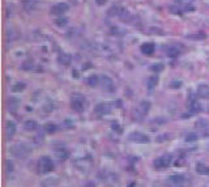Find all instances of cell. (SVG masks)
<instances>
[{
	"instance_id": "cell-13",
	"label": "cell",
	"mask_w": 209,
	"mask_h": 187,
	"mask_svg": "<svg viewBox=\"0 0 209 187\" xmlns=\"http://www.w3.org/2000/svg\"><path fill=\"white\" fill-rule=\"evenodd\" d=\"M195 170L197 174H200V175H209V166H206L205 163H196L195 166Z\"/></svg>"
},
{
	"instance_id": "cell-31",
	"label": "cell",
	"mask_w": 209,
	"mask_h": 187,
	"mask_svg": "<svg viewBox=\"0 0 209 187\" xmlns=\"http://www.w3.org/2000/svg\"><path fill=\"white\" fill-rule=\"evenodd\" d=\"M182 85H183V82L180 81V80H176V81H171V82H170V88H171V89H179Z\"/></svg>"
},
{
	"instance_id": "cell-43",
	"label": "cell",
	"mask_w": 209,
	"mask_h": 187,
	"mask_svg": "<svg viewBox=\"0 0 209 187\" xmlns=\"http://www.w3.org/2000/svg\"><path fill=\"white\" fill-rule=\"evenodd\" d=\"M178 1H184V3H191L192 0H178Z\"/></svg>"
},
{
	"instance_id": "cell-37",
	"label": "cell",
	"mask_w": 209,
	"mask_h": 187,
	"mask_svg": "<svg viewBox=\"0 0 209 187\" xmlns=\"http://www.w3.org/2000/svg\"><path fill=\"white\" fill-rule=\"evenodd\" d=\"M7 168H8V171H12L13 170V162H12V161H9V160L7 161Z\"/></svg>"
},
{
	"instance_id": "cell-22",
	"label": "cell",
	"mask_w": 209,
	"mask_h": 187,
	"mask_svg": "<svg viewBox=\"0 0 209 187\" xmlns=\"http://www.w3.org/2000/svg\"><path fill=\"white\" fill-rule=\"evenodd\" d=\"M43 130L47 132V134H54L55 131H56V124L55 123H51V122H48V123H46L43 126Z\"/></svg>"
},
{
	"instance_id": "cell-12",
	"label": "cell",
	"mask_w": 209,
	"mask_h": 187,
	"mask_svg": "<svg viewBox=\"0 0 209 187\" xmlns=\"http://www.w3.org/2000/svg\"><path fill=\"white\" fill-rule=\"evenodd\" d=\"M18 106H20V100H18V98L10 97L9 100H8V110H9L10 113H16Z\"/></svg>"
},
{
	"instance_id": "cell-32",
	"label": "cell",
	"mask_w": 209,
	"mask_h": 187,
	"mask_svg": "<svg viewBox=\"0 0 209 187\" xmlns=\"http://www.w3.org/2000/svg\"><path fill=\"white\" fill-rule=\"evenodd\" d=\"M68 20L67 19H56L55 20V24L57 25V26H64V25H67Z\"/></svg>"
},
{
	"instance_id": "cell-39",
	"label": "cell",
	"mask_w": 209,
	"mask_h": 187,
	"mask_svg": "<svg viewBox=\"0 0 209 187\" xmlns=\"http://www.w3.org/2000/svg\"><path fill=\"white\" fill-rule=\"evenodd\" d=\"M182 118H183V119H188V118H191V113H190V114H183Z\"/></svg>"
},
{
	"instance_id": "cell-7",
	"label": "cell",
	"mask_w": 209,
	"mask_h": 187,
	"mask_svg": "<svg viewBox=\"0 0 209 187\" xmlns=\"http://www.w3.org/2000/svg\"><path fill=\"white\" fill-rule=\"evenodd\" d=\"M68 9H69V6H68L67 3H57L50 9V13L55 15V16H62L63 13H65V12L68 11Z\"/></svg>"
},
{
	"instance_id": "cell-23",
	"label": "cell",
	"mask_w": 209,
	"mask_h": 187,
	"mask_svg": "<svg viewBox=\"0 0 209 187\" xmlns=\"http://www.w3.org/2000/svg\"><path fill=\"white\" fill-rule=\"evenodd\" d=\"M197 139H199V135L196 134V132H188V134L185 135V137H184V140H185L187 143L197 141Z\"/></svg>"
},
{
	"instance_id": "cell-4",
	"label": "cell",
	"mask_w": 209,
	"mask_h": 187,
	"mask_svg": "<svg viewBox=\"0 0 209 187\" xmlns=\"http://www.w3.org/2000/svg\"><path fill=\"white\" fill-rule=\"evenodd\" d=\"M171 162H172V156L171 154H165V156H162V157L156 158L153 165L157 170H161V169L169 168V166L171 165Z\"/></svg>"
},
{
	"instance_id": "cell-34",
	"label": "cell",
	"mask_w": 209,
	"mask_h": 187,
	"mask_svg": "<svg viewBox=\"0 0 209 187\" xmlns=\"http://www.w3.org/2000/svg\"><path fill=\"white\" fill-rule=\"evenodd\" d=\"M196 127H199V128H208V123L205 121H199L196 122Z\"/></svg>"
},
{
	"instance_id": "cell-11",
	"label": "cell",
	"mask_w": 209,
	"mask_h": 187,
	"mask_svg": "<svg viewBox=\"0 0 209 187\" xmlns=\"http://www.w3.org/2000/svg\"><path fill=\"white\" fill-rule=\"evenodd\" d=\"M154 50H156V46H154L152 42L144 43V45L141 46V53H143V54H145V55H148V56L153 55Z\"/></svg>"
},
{
	"instance_id": "cell-42",
	"label": "cell",
	"mask_w": 209,
	"mask_h": 187,
	"mask_svg": "<svg viewBox=\"0 0 209 187\" xmlns=\"http://www.w3.org/2000/svg\"><path fill=\"white\" fill-rule=\"evenodd\" d=\"M204 136H209V127H208L206 131H204Z\"/></svg>"
},
{
	"instance_id": "cell-27",
	"label": "cell",
	"mask_w": 209,
	"mask_h": 187,
	"mask_svg": "<svg viewBox=\"0 0 209 187\" xmlns=\"http://www.w3.org/2000/svg\"><path fill=\"white\" fill-rule=\"evenodd\" d=\"M33 67H34L33 62H31V60H26V62H24V64L21 66V68H22L24 71H30Z\"/></svg>"
},
{
	"instance_id": "cell-26",
	"label": "cell",
	"mask_w": 209,
	"mask_h": 187,
	"mask_svg": "<svg viewBox=\"0 0 209 187\" xmlns=\"http://www.w3.org/2000/svg\"><path fill=\"white\" fill-rule=\"evenodd\" d=\"M188 38H191V39H205L206 38V34L203 32L197 33V34H192V35H188Z\"/></svg>"
},
{
	"instance_id": "cell-19",
	"label": "cell",
	"mask_w": 209,
	"mask_h": 187,
	"mask_svg": "<svg viewBox=\"0 0 209 187\" xmlns=\"http://www.w3.org/2000/svg\"><path fill=\"white\" fill-rule=\"evenodd\" d=\"M99 81H101V79H99L97 75H91V76H89L88 79H86V84L91 88H96L97 85L99 84Z\"/></svg>"
},
{
	"instance_id": "cell-29",
	"label": "cell",
	"mask_w": 209,
	"mask_h": 187,
	"mask_svg": "<svg viewBox=\"0 0 209 187\" xmlns=\"http://www.w3.org/2000/svg\"><path fill=\"white\" fill-rule=\"evenodd\" d=\"M169 11L171 12V13H174V15H176V13L180 15V13H182V9H180L179 7L176 6V4H172V6H170V7H169Z\"/></svg>"
},
{
	"instance_id": "cell-20",
	"label": "cell",
	"mask_w": 209,
	"mask_h": 187,
	"mask_svg": "<svg viewBox=\"0 0 209 187\" xmlns=\"http://www.w3.org/2000/svg\"><path fill=\"white\" fill-rule=\"evenodd\" d=\"M24 127H25L26 131H34V130H37V127H38V123H37L35 121H33V119H29V121H26L25 123H24Z\"/></svg>"
},
{
	"instance_id": "cell-1",
	"label": "cell",
	"mask_w": 209,
	"mask_h": 187,
	"mask_svg": "<svg viewBox=\"0 0 209 187\" xmlns=\"http://www.w3.org/2000/svg\"><path fill=\"white\" fill-rule=\"evenodd\" d=\"M31 152V148L25 143H16L9 148L10 156L16 158H26Z\"/></svg>"
},
{
	"instance_id": "cell-25",
	"label": "cell",
	"mask_w": 209,
	"mask_h": 187,
	"mask_svg": "<svg viewBox=\"0 0 209 187\" xmlns=\"http://www.w3.org/2000/svg\"><path fill=\"white\" fill-rule=\"evenodd\" d=\"M55 156L60 160H67L68 158V153L65 152L64 148H60V150H55Z\"/></svg>"
},
{
	"instance_id": "cell-3",
	"label": "cell",
	"mask_w": 209,
	"mask_h": 187,
	"mask_svg": "<svg viewBox=\"0 0 209 187\" xmlns=\"http://www.w3.org/2000/svg\"><path fill=\"white\" fill-rule=\"evenodd\" d=\"M55 165H54V161L48 157V156H43V157L39 158L38 161V169L41 173L47 174V173H51L54 170Z\"/></svg>"
},
{
	"instance_id": "cell-14",
	"label": "cell",
	"mask_w": 209,
	"mask_h": 187,
	"mask_svg": "<svg viewBox=\"0 0 209 187\" xmlns=\"http://www.w3.org/2000/svg\"><path fill=\"white\" fill-rule=\"evenodd\" d=\"M138 113L141 114V115H145V114H148V111L150 110V102L149 101H146V100H144V101H141L140 102V105H138Z\"/></svg>"
},
{
	"instance_id": "cell-21",
	"label": "cell",
	"mask_w": 209,
	"mask_h": 187,
	"mask_svg": "<svg viewBox=\"0 0 209 187\" xmlns=\"http://www.w3.org/2000/svg\"><path fill=\"white\" fill-rule=\"evenodd\" d=\"M25 88H26L25 82H22V81L16 82V84L12 87V92L13 93H20V92H22V90H25Z\"/></svg>"
},
{
	"instance_id": "cell-8",
	"label": "cell",
	"mask_w": 209,
	"mask_h": 187,
	"mask_svg": "<svg viewBox=\"0 0 209 187\" xmlns=\"http://www.w3.org/2000/svg\"><path fill=\"white\" fill-rule=\"evenodd\" d=\"M101 85H102V88H103V90H106V92H114V89H115L114 81H112V79H110L109 76L101 77Z\"/></svg>"
},
{
	"instance_id": "cell-9",
	"label": "cell",
	"mask_w": 209,
	"mask_h": 187,
	"mask_svg": "<svg viewBox=\"0 0 209 187\" xmlns=\"http://www.w3.org/2000/svg\"><path fill=\"white\" fill-rule=\"evenodd\" d=\"M94 111H96V114H98V115H106V114L111 113V106L106 102H101L94 107Z\"/></svg>"
},
{
	"instance_id": "cell-33",
	"label": "cell",
	"mask_w": 209,
	"mask_h": 187,
	"mask_svg": "<svg viewBox=\"0 0 209 187\" xmlns=\"http://www.w3.org/2000/svg\"><path fill=\"white\" fill-rule=\"evenodd\" d=\"M149 32H150L152 34H158V35H162V34H163V30H162V29H158V28H150V29H149Z\"/></svg>"
},
{
	"instance_id": "cell-44",
	"label": "cell",
	"mask_w": 209,
	"mask_h": 187,
	"mask_svg": "<svg viewBox=\"0 0 209 187\" xmlns=\"http://www.w3.org/2000/svg\"><path fill=\"white\" fill-rule=\"evenodd\" d=\"M208 111H209V107H208Z\"/></svg>"
},
{
	"instance_id": "cell-15",
	"label": "cell",
	"mask_w": 209,
	"mask_h": 187,
	"mask_svg": "<svg viewBox=\"0 0 209 187\" xmlns=\"http://www.w3.org/2000/svg\"><path fill=\"white\" fill-rule=\"evenodd\" d=\"M71 60H72V56L67 53H62V54H59V56H57V62H59L60 64H63V66L71 64Z\"/></svg>"
},
{
	"instance_id": "cell-36",
	"label": "cell",
	"mask_w": 209,
	"mask_h": 187,
	"mask_svg": "<svg viewBox=\"0 0 209 187\" xmlns=\"http://www.w3.org/2000/svg\"><path fill=\"white\" fill-rule=\"evenodd\" d=\"M169 136H170V134H166V135H161V136H159L157 140H158V141H163V140H166V139H170Z\"/></svg>"
},
{
	"instance_id": "cell-18",
	"label": "cell",
	"mask_w": 209,
	"mask_h": 187,
	"mask_svg": "<svg viewBox=\"0 0 209 187\" xmlns=\"http://www.w3.org/2000/svg\"><path fill=\"white\" fill-rule=\"evenodd\" d=\"M166 54L169 58H176V56H179L180 51L179 48L176 47V46H167L166 47Z\"/></svg>"
},
{
	"instance_id": "cell-10",
	"label": "cell",
	"mask_w": 209,
	"mask_h": 187,
	"mask_svg": "<svg viewBox=\"0 0 209 187\" xmlns=\"http://www.w3.org/2000/svg\"><path fill=\"white\" fill-rule=\"evenodd\" d=\"M197 96L200 98H209V85L208 84H200L196 90Z\"/></svg>"
},
{
	"instance_id": "cell-16",
	"label": "cell",
	"mask_w": 209,
	"mask_h": 187,
	"mask_svg": "<svg viewBox=\"0 0 209 187\" xmlns=\"http://www.w3.org/2000/svg\"><path fill=\"white\" fill-rule=\"evenodd\" d=\"M201 111V105L197 100L190 101V113L191 114H197Z\"/></svg>"
},
{
	"instance_id": "cell-24",
	"label": "cell",
	"mask_w": 209,
	"mask_h": 187,
	"mask_svg": "<svg viewBox=\"0 0 209 187\" xmlns=\"http://www.w3.org/2000/svg\"><path fill=\"white\" fill-rule=\"evenodd\" d=\"M157 84H158V76H157V75H153V76H150L148 79V88L149 89H153Z\"/></svg>"
},
{
	"instance_id": "cell-38",
	"label": "cell",
	"mask_w": 209,
	"mask_h": 187,
	"mask_svg": "<svg viewBox=\"0 0 209 187\" xmlns=\"http://www.w3.org/2000/svg\"><path fill=\"white\" fill-rule=\"evenodd\" d=\"M96 3H97V6H103V4L106 3V0H96Z\"/></svg>"
},
{
	"instance_id": "cell-2",
	"label": "cell",
	"mask_w": 209,
	"mask_h": 187,
	"mask_svg": "<svg viewBox=\"0 0 209 187\" xmlns=\"http://www.w3.org/2000/svg\"><path fill=\"white\" fill-rule=\"evenodd\" d=\"M85 105H86V101L84 98V96L78 94V93L72 94V97H71V106H72L73 110L77 111V113H82L85 110Z\"/></svg>"
},
{
	"instance_id": "cell-30",
	"label": "cell",
	"mask_w": 209,
	"mask_h": 187,
	"mask_svg": "<svg viewBox=\"0 0 209 187\" xmlns=\"http://www.w3.org/2000/svg\"><path fill=\"white\" fill-rule=\"evenodd\" d=\"M119 16H120V19H122V20H128V19L131 17V15L128 13V11H127V9H120Z\"/></svg>"
},
{
	"instance_id": "cell-40",
	"label": "cell",
	"mask_w": 209,
	"mask_h": 187,
	"mask_svg": "<svg viewBox=\"0 0 209 187\" xmlns=\"http://www.w3.org/2000/svg\"><path fill=\"white\" fill-rule=\"evenodd\" d=\"M127 187H136V182H131V183H128Z\"/></svg>"
},
{
	"instance_id": "cell-17",
	"label": "cell",
	"mask_w": 209,
	"mask_h": 187,
	"mask_svg": "<svg viewBox=\"0 0 209 187\" xmlns=\"http://www.w3.org/2000/svg\"><path fill=\"white\" fill-rule=\"evenodd\" d=\"M16 134V123L12 121L7 122V136L8 139H12Z\"/></svg>"
},
{
	"instance_id": "cell-28",
	"label": "cell",
	"mask_w": 209,
	"mask_h": 187,
	"mask_svg": "<svg viewBox=\"0 0 209 187\" xmlns=\"http://www.w3.org/2000/svg\"><path fill=\"white\" fill-rule=\"evenodd\" d=\"M150 69H152L153 72H156V73H158V72L163 71V64H161V63H156V64H153V66L150 67Z\"/></svg>"
},
{
	"instance_id": "cell-6",
	"label": "cell",
	"mask_w": 209,
	"mask_h": 187,
	"mask_svg": "<svg viewBox=\"0 0 209 187\" xmlns=\"http://www.w3.org/2000/svg\"><path fill=\"white\" fill-rule=\"evenodd\" d=\"M169 182L174 187H184L185 183H187V179L182 174H172V175L169 177Z\"/></svg>"
},
{
	"instance_id": "cell-5",
	"label": "cell",
	"mask_w": 209,
	"mask_h": 187,
	"mask_svg": "<svg viewBox=\"0 0 209 187\" xmlns=\"http://www.w3.org/2000/svg\"><path fill=\"white\" fill-rule=\"evenodd\" d=\"M128 139H129V141L138 143V144H148V143L150 141L148 135L141 134V132H132V134H129Z\"/></svg>"
},
{
	"instance_id": "cell-35",
	"label": "cell",
	"mask_w": 209,
	"mask_h": 187,
	"mask_svg": "<svg viewBox=\"0 0 209 187\" xmlns=\"http://www.w3.org/2000/svg\"><path fill=\"white\" fill-rule=\"evenodd\" d=\"M112 130H115L118 134H122V128H120V126L118 123H112Z\"/></svg>"
},
{
	"instance_id": "cell-41",
	"label": "cell",
	"mask_w": 209,
	"mask_h": 187,
	"mask_svg": "<svg viewBox=\"0 0 209 187\" xmlns=\"http://www.w3.org/2000/svg\"><path fill=\"white\" fill-rule=\"evenodd\" d=\"M73 77H75V79H77V77H78V72L76 71V69L73 71Z\"/></svg>"
}]
</instances>
